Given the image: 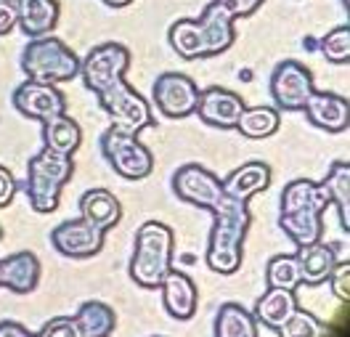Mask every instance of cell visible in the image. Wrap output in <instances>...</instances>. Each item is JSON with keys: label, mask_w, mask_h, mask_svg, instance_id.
Segmentation results:
<instances>
[{"label": "cell", "mask_w": 350, "mask_h": 337, "mask_svg": "<svg viewBox=\"0 0 350 337\" xmlns=\"http://www.w3.org/2000/svg\"><path fill=\"white\" fill-rule=\"evenodd\" d=\"M329 204V194L321 183L308 178L289 180L279 202V228L297 247L321 242L324 210Z\"/></svg>", "instance_id": "1"}, {"label": "cell", "mask_w": 350, "mask_h": 337, "mask_svg": "<svg viewBox=\"0 0 350 337\" xmlns=\"http://www.w3.org/2000/svg\"><path fill=\"white\" fill-rule=\"evenodd\" d=\"M252 224V213L247 202L223 197L213 210V228L207 242V266L220 276H231L241 269L244 239Z\"/></svg>", "instance_id": "2"}, {"label": "cell", "mask_w": 350, "mask_h": 337, "mask_svg": "<svg viewBox=\"0 0 350 337\" xmlns=\"http://www.w3.org/2000/svg\"><path fill=\"white\" fill-rule=\"evenodd\" d=\"M175 234L170 226L146 221L135 231V247L131 258V279L144 290H157L167 271L173 269Z\"/></svg>", "instance_id": "3"}, {"label": "cell", "mask_w": 350, "mask_h": 337, "mask_svg": "<svg viewBox=\"0 0 350 337\" xmlns=\"http://www.w3.org/2000/svg\"><path fill=\"white\" fill-rule=\"evenodd\" d=\"M75 173V162L69 154L40 149L27 165V202L35 213H53L62 202V191Z\"/></svg>", "instance_id": "4"}, {"label": "cell", "mask_w": 350, "mask_h": 337, "mask_svg": "<svg viewBox=\"0 0 350 337\" xmlns=\"http://www.w3.org/2000/svg\"><path fill=\"white\" fill-rule=\"evenodd\" d=\"M22 69L27 80L59 85L80 75V56L64 40L43 35V38H32L24 45Z\"/></svg>", "instance_id": "5"}, {"label": "cell", "mask_w": 350, "mask_h": 337, "mask_svg": "<svg viewBox=\"0 0 350 337\" xmlns=\"http://www.w3.org/2000/svg\"><path fill=\"white\" fill-rule=\"evenodd\" d=\"M101 154L109 162V167L128 180H144L152 176L154 154L152 149L138 138V133H131L120 125H109V131L101 135Z\"/></svg>", "instance_id": "6"}, {"label": "cell", "mask_w": 350, "mask_h": 337, "mask_svg": "<svg viewBox=\"0 0 350 337\" xmlns=\"http://www.w3.org/2000/svg\"><path fill=\"white\" fill-rule=\"evenodd\" d=\"M96 96H98V107L111 117V125H120L131 133H141L144 128L154 125L149 101L135 88H131L125 80L114 83Z\"/></svg>", "instance_id": "7"}, {"label": "cell", "mask_w": 350, "mask_h": 337, "mask_svg": "<svg viewBox=\"0 0 350 337\" xmlns=\"http://www.w3.org/2000/svg\"><path fill=\"white\" fill-rule=\"evenodd\" d=\"M131 51L122 43H101L88 51L85 59H80V75L90 93H101L109 85L125 80V72L131 67Z\"/></svg>", "instance_id": "8"}, {"label": "cell", "mask_w": 350, "mask_h": 337, "mask_svg": "<svg viewBox=\"0 0 350 337\" xmlns=\"http://www.w3.org/2000/svg\"><path fill=\"white\" fill-rule=\"evenodd\" d=\"M316 90L313 72L297 62V59H284L273 67L271 75V98L276 104V109L282 112H303L308 96Z\"/></svg>", "instance_id": "9"}, {"label": "cell", "mask_w": 350, "mask_h": 337, "mask_svg": "<svg viewBox=\"0 0 350 337\" xmlns=\"http://www.w3.org/2000/svg\"><path fill=\"white\" fill-rule=\"evenodd\" d=\"M170 186H173V194L180 202L202 207L207 213H213L220 200L226 197L223 180L213 170H207L204 165H197V162L180 165L173 173V183Z\"/></svg>", "instance_id": "10"}, {"label": "cell", "mask_w": 350, "mask_h": 337, "mask_svg": "<svg viewBox=\"0 0 350 337\" xmlns=\"http://www.w3.org/2000/svg\"><path fill=\"white\" fill-rule=\"evenodd\" d=\"M199 88L197 83L183 72H162L154 80L152 101L167 120H183L197 109Z\"/></svg>", "instance_id": "11"}, {"label": "cell", "mask_w": 350, "mask_h": 337, "mask_svg": "<svg viewBox=\"0 0 350 337\" xmlns=\"http://www.w3.org/2000/svg\"><path fill=\"white\" fill-rule=\"evenodd\" d=\"M107 242V231L101 226L90 224L88 218H75V221H64L51 231V245L56 252H62L64 258H93L104 250Z\"/></svg>", "instance_id": "12"}, {"label": "cell", "mask_w": 350, "mask_h": 337, "mask_svg": "<svg viewBox=\"0 0 350 337\" xmlns=\"http://www.w3.org/2000/svg\"><path fill=\"white\" fill-rule=\"evenodd\" d=\"M14 107L16 112L24 114L27 120H38L45 122L56 114L66 112V98L64 93L51 85V83H35V80H24L19 88L14 90Z\"/></svg>", "instance_id": "13"}, {"label": "cell", "mask_w": 350, "mask_h": 337, "mask_svg": "<svg viewBox=\"0 0 350 337\" xmlns=\"http://www.w3.org/2000/svg\"><path fill=\"white\" fill-rule=\"evenodd\" d=\"M247 104L241 98L239 93L228 88H220V85H213V88H204L199 90V98H197V114L199 120L204 125H213V128H237L239 122V114Z\"/></svg>", "instance_id": "14"}, {"label": "cell", "mask_w": 350, "mask_h": 337, "mask_svg": "<svg viewBox=\"0 0 350 337\" xmlns=\"http://www.w3.org/2000/svg\"><path fill=\"white\" fill-rule=\"evenodd\" d=\"M194 22H197L204 59H213V56L226 53L234 45V40H237V32H234V22L237 19L220 3H215V0L202 11V16H197Z\"/></svg>", "instance_id": "15"}, {"label": "cell", "mask_w": 350, "mask_h": 337, "mask_svg": "<svg viewBox=\"0 0 350 337\" xmlns=\"http://www.w3.org/2000/svg\"><path fill=\"white\" fill-rule=\"evenodd\" d=\"M308 122L327 131V133H345L350 125V104L345 96L329 93V90H313L308 96L306 107Z\"/></svg>", "instance_id": "16"}, {"label": "cell", "mask_w": 350, "mask_h": 337, "mask_svg": "<svg viewBox=\"0 0 350 337\" xmlns=\"http://www.w3.org/2000/svg\"><path fill=\"white\" fill-rule=\"evenodd\" d=\"M40 273H43V266H40V258L35 252L22 250L14 255H5L0 260V287L8 293L29 295L38 290Z\"/></svg>", "instance_id": "17"}, {"label": "cell", "mask_w": 350, "mask_h": 337, "mask_svg": "<svg viewBox=\"0 0 350 337\" xmlns=\"http://www.w3.org/2000/svg\"><path fill=\"white\" fill-rule=\"evenodd\" d=\"M157 290L162 293L165 311L173 316V319L189 321L191 316L197 314V303H199L197 284L191 282L189 273H183V271H178V269H170Z\"/></svg>", "instance_id": "18"}, {"label": "cell", "mask_w": 350, "mask_h": 337, "mask_svg": "<svg viewBox=\"0 0 350 337\" xmlns=\"http://www.w3.org/2000/svg\"><path fill=\"white\" fill-rule=\"evenodd\" d=\"M268 186H271V167L265 162H260V159L244 162L241 167H237L234 173H228L223 178L226 197L239 200V202H250L255 194L265 191Z\"/></svg>", "instance_id": "19"}, {"label": "cell", "mask_w": 350, "mask_h": 337, "mask_svg": "<svg viewBox=\"0 0 350 337\" xmlns=\"http://www.w3.org/2000/svg\"><path fill=\"white\" fill-rule=\"evenodd\" d=\"M59 14V0H22L16 5V24L27 38H43L56 29Z\"/></svg>", "instance_id": "20"}, {"label": "cell", "mask_w": 350, "mask_h": 337, "mask_svg": "<svg viewBox=\"0 0 350 337\" xmlns=\"http://www.w3.org/2000/svg\"><path fill=\"white\" fill-rule=\"evenodd\" d=\"M297 266H300V284H310V287H319L329 279L332 269L337 266V255L334 247L321 245V242H313L306 247H297Z\"/></svg>", "instance_id": "21"}, {"label": "cell", "mask_w": 350, "mask_h": 337, "mask_svg": "<svg viewBox=\"0 0 350 337\" xmlns=\"http://www.w3.org/2000/svg\"><path fill=\"white\" fill-rule=\"evenodd\" d=\"M80 215L90 224L101 226L104 231H109L122 218V204L107 189H88L80 197Z\"/></svg>", "instance_id": "22"}, {"label": "cell", "mask_w": 350, "mask_h": 337, "mask_svg": "<svg viewBox=\"0 0 350 337\" xmlns=\"http://www.w3.org/2000/svg\"><path fill=\"white\" fill-rule=\"evenodd\" d=\"M43 144L45 149H51V152L72 157L80 149V144H83V131L66 112L56 114V117H51V120L43 122Z\"/></svg>", "instance_id": "23"}, {"label": "cell", "mask_w": 350, "mask_h": 337, "mask_svg": "<svg viewBox=\"0 0 350 337\" xmlns=\"http://www.w3.org/2000/svg\"><path fill=\"white\" fill-rule=\"evenodd\" d=\"M72 319H75V327H77L80 337H109L114 332V324H117L114 308L101 303V300L83 303Z\"/></svg>", "instance_id": "24"}, {"label": "cell", "mask_w": 350, "mask_h": 337, "mask_svg": "<svg viewBox=\"0 0 350 337\" xmlns=\"http://www.w3.org/2000/svg\"><path fill=\"white\" fill-rule=\"evenodd\" d=\"M213 337H258V321L241 303H223L215 314Z\"/></svg>", "instance_id": "25"}, {"label": "cell", "mask_w": 350, "mask_h": 337, "mask_svg": "<svg viewBox=\"0 0 350 337\" xmlns=\"http://www.w3.org/2000/svg\"><path fill=\"white\" fill-rule=\"evenodd\" d=\"M295 308H297V297H295V293L268 287V293H262L260 297H258L252 316H255V321H260V324H265V327L279 329V327L286 321V316L292 314Z\"/></svg>", "instance_id": "26"}, {"label": "cell", "mask_w": 350, "mask_h": 337, "mask_svg": "<svg viewBox=\"0 0 350 337\" xmlns=\"http://www.w3.org/2000/svg\"><path fill=\"white\" fill-rule=\"evenodd\" d=\"M282 128V114L276 107H244L239 114V122H237V131H239L244 138H271Z\"/></svg>", "instance_id": "27"}, {"label": "cell", "mask_w": 350, "mask_h": 337, "mask_svg": "<svg viewBox=\"0 0 350 337\" xmlns=\"http://www.w3.org/2000/svg\"><path fill=\"white\" fill-rule=\"evenodd\" d=\"M321 186L327 189L329 202H334V207L340 210V221L342 228H350V165L345 159H337L329 167L327 178L321 180Z\"/></svg>", "instance_id": "28"}, {"label": "cell", "mask_w": 350, "mask_h": 337, "mask_svg": "<svg viewBox=\"0 0 350 337\" xmlns=\"http://www.w3.org/2000/svg\"><path fill=\"white\" fill-rule=\"evenodd\" d=\"M265 282L273 290H289L295 293L300 287V266L297 255H273L265 269Z\"/></svg>", "instance_id": "29"}, {"label": "cell", "mask_w": 350, "mask_h": 337, "mask_svg": "<svg viewBox=\"0 0 350 337\" xmlns=\"http://www.w3.org/2000/svg\"><path fill=\"white\" fill-rule=\"evenodd\" d=\"M319 51L324 53V59L332 64H348L350 62V27H334L319 40Z\"/></svg>", "instance_id": "30"}, {"label": "cell", "mask_w": 350, "mask_h": 337, "mask_svg": "<svg viewBox=\"0 0 350 337\" xmlns=\"http://www.w3.org/2000/svg\"><path fill=\"white\" fill-rule=\"evenodd\" d=\"M282 337H321L324 335V324L313 314L303 311L300 306L286 316V321L276 329Z\"/></svg>", "instance_id": "31"}, {"label": "cell", "mask_w": 350, "mask_h": 337, "mask_svg": "<svg viewBox=\"0 0 350 337\" xmlns=\"http://www.w3.org/2000/svg\"><path fill=\"white\" fill-rule=\"evenodd\" d=\"M327 282L332 284L334 297H340L342 303H348L350 300V263L348 260H345V263H337V266L332 269V273H329Z\"/></svg>", "instance_id": "32"}, {"label": "cell", "mask_w": 350, "mask_h": 337, "mask_svg": "<svg viewBox=\"0 0 350 337\" xmlns=\"http://www.w3.org/2000/svg\"><path fill=\"white\" fill-rule=\"evenodd\" d=\"M40 337H80L75 319L72 316H53L43 324V329L38 332Z\"/></svg>", "instance_id": "33"}, {"label": "cell", "mask_w": 350, "mask_h": 337, "mask_svg": "<svg viewBox=\"0 0 350 337\" xmlns=\"http://www.w3.org/2000/svg\"><path fill=\"white\" fill-rule=\"evenodd\" d=\"M215 3H220L234 19H247L260 8L265 0H215Z\"/></svg>", "instance_id": "34"}, {"label": "cell", "mask_w": 350, "mask_h": 337, "mask_svg": "<svg viewBox=\"0 0 350 337\" xmlns=\"http://www.w3.org/2000/svg\"><path fill=\"white\" fill-rule=\"evenodd\" d=\"M14 194H16V178L5 165H0V207H8Z\"/></svg>", "instance_id": "35"}, {"label": "cell", "mask_w": 350, "mask_h": 337, "mask_svg": "<svg viewBox=\"0 0 350 337\" xmlns=\"http://www.w3.org/2000/svg\"><path fill=\"white\" fill-rule=\"evenodd\" d=\"M16 27V8L8 0H0V38Z\"/></svg>", "instance_id": "36"}, {"label": "cell", "mask_w": 350, "mask_h": 337, "mask_svg": "<svg viewBox=\"0 0 350 337\" xmlns=\"http://www.w3.org/2000/svg\"><path fill=\"white\" fill-rule=\"evenodd\" d=\"M0 337H40V335L29 332L24 324L14 321V319H3L0 321Z\"/></svg>", "instance_id": "37"}, {"label": "cell", "mask_w": 350, "mask_h": 337, "mask_svg": "<svg viewBox=\"0 0 350 337\" xmlns=\"http://www.w3.org/2000/svg\"><path fill=\"white\" fill-rule=\"evenodd\" d=\"M104 5H109V8H125V5H131L133 0H101Z\"/></svg>", "instance_id": "38"}, {"label": "cell", "mask_w": 350, "mask_h": 337, "mask_svg": "<svg viewBox=\"0 0 350 337\" xmlns=\"http://www.w3.org/2000/svg\"><path fill=\"white\" fill-rule=\"evenodd\" d=\"M8 3H11V5H14V8H16V5H19V3H22V0H8Z\"/></svg>", "instance_id": "39"}, {"label": "cell", "mask_w": 350, "mask_h": 337, "mask_svg": "<svg viewBox=\"0 0 350 337\" xmlns=\"http://www.w3.org/2000/svg\"><path fill=\"white\" fill-rule=\"evenodd\" d=\"M342 5H345V11L350 8V0H342Z\"/></svg>", "instance_id": "40"}, {"label": "cell", "mask_w": 350, "mask_h": 337, "mask_svg": "<svg viewBox=\"0 0 350 337\" xmlns=\"http://www.w3.org/2000/svg\"><path fill=\"white\" fill-rule=\"evenodd\" d=\"M0 237H3V228H0Z\"/></svg>", "instance_id": "41"}, {"label": "cell", "mask_w": 350, "mask_h": 337, "mask_svg": "<svg viewBox=\"0 0 350 337\" xmlns=\"http://www.w3.org/2000/svg\"><path fill=\"white\" fill-rule=\"evenodd\" d=\"M154 337H159V335H154Z\"/></svg>", "instance_id": "42"}]
</instances>
